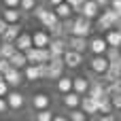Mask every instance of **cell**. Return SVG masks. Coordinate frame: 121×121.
Returning <instances> with one entry per match:
<instances>
[{"instance_id": "cell-39", "label": "cell", "mask_w": 121, "mask_h": 121, "mask_svg": "<svg viewBox=\"0 0 121 121\" xmlns=\"http://www.w3.org/2000/svg\"><path fill=\"white\" fill-rule=\"evenodd\" d=\"M4 6H19V0H2Z\"/></svg>"}, {"instance_id": "cell-41", "label": "cell", "mask_w": 121, "mask_h": 121, "mask_svg": "<svg viewBox=\"0 0 121 121\" xmlns=\"http://www.w3.org/2000/svg\"><path fill=\"white\" fill-rule=\"evenodd\" d=\"M47 2H49L51 6H55V4H60V2H64V0H47Z\"/></svg>"}, {"instance_id": "cell-23", "label": "cell", "mask_w": 121, "mask_h": 121, "mask_svg": "<svg viewBox=\"0 0 121 121\" xmlns=\"http://www.w3.org/2000/svg\"><path fill=\"white\" fill-rule=\"evenodd\" d=\"M72 89H74L77 94L85 96L87 89H89V81H87L85 77H72Z\"/></svg>"}, {"instance_id": "cell-6", "label": "cell", "mask_w": 121, "mask_h": 121, "mask_svg": "<svg viewBox=\"0 0 121 121\" xmlns=\"http://www.w3.org/2000/svg\"><path fill=\"white\" fill-rule=\"evenodd\" d=\"M66 40H68V49H74V51H79V53H85V51L89 49L87 36H74V34H70Z\"/></svg>"}, {"instance_id": "cell-30", "label": "cell", "mask_w": 121, "mask_h": 121, "mask_svg": "<svg viewBox=\"0 0 121 121\" xmlns=\"http://www.w3.org/2000/svg\"><path fill=\"white\" fill-rule=\"evenodd\" d=\"M36 6H38V0H19V9L23 13H32Z\"/></svg>"}, {"instance_id": "cell-38", "label": "cell", "mask_w": 121, "mask_h": 121, "mask_svg": "<svg viewBox=\"0 0 121 121\" xmlns=\"http://www.w3.org/2000/svg\"><path fill=\"white\" fill-rule=\"evenodd\" d=\"M108 4H111V6H113V9H115V11L121 15V0H111Z\"/></svg>"}, {"instance_id": "cell-13", "label": "cell", "mask_w": 121, "mask_h": 121, "mask_svg": "<svg viewBox=\"0 0 121 121\" xmlns=\"http://www.w3.org/2000/svg\"><path fill=\"white\" fill-rule=\"evenodd\" d=\"M79 13L85 15V17H89V19H96V17L100 15V4H98L96 0H85Z\"/></svg>"}, {"instance_id": "cell-31", "label": "cell", "mask_w": 121, "mask_h": 121, "mask_svg": "<svg viewBox=\"0 0 121 121\" xmlns=\"http://www.w3.org/2000/svg\"><path fill=\"white\" fill-rule=\"evenodd\" d=\"M51 119H53V113H51V108L36 111V121H51Z\"/></svg>"}, {"instance_id": "cell-10", "label": "cell", "mask_w": 121, "mask_h": 121, "mask_svg": "<svg viewBox=\"0 0 121 121\" xmlns=\"http://www.w3.org/2000/svg\"><path fill=\"white\" fill-rule=\"evenodd\" d=\"M9 23H21V17H23V11L19 6H4V11L0 13Z\"/></svg>"}, {"instance_id": "cell-42", "label": "cell", "mask_w": 121, "mask_h": 121, "mask_svg": "<svg viewBox=\"0 0 121 121\" xmlns=\"http://www.w3.org/2000/svg\"><path fill=\"white\" fill-rule=\"evenodd\" d=\"M115 28H117V30H119V32H121V19H119V21H117V26H115Z\"/></svg>"}, {"instance_id": "cell-32", "label": "cell", "mask_w": 121, "mask_h": 121, "mask_svg": "<svg viewBox=\"0 0 121 121\" xmlns=\"http://www.w3.org/2000/svg\"><path fill=\"white\" fill-rule=\"evenodd\" d=\"M66 2H68V4H70V6H72V11H74V13H79V11H81V6H83V2H85V0H66Z\"/></svg>"}, {"instance_id": "cell-21", "label": "cell", "mask_w": 121, "mask_h": 121, "mask_svg": "<svg viewBox=\"0 0 121 121\" xmlns=\"http://www.w3.org/2000/svg\"><path fill=\"white\" fill-rule=\"evenodd\" d=\"M104 83H111V81H119L121 79V66H115V64H108L106 72L102 74Z\"/></svg>"}, {"instance_id": "cell-3", "label": "cell", "mask_w": 121, "mask_h": 121, "mask_svg": "<svg viewBox=\"0 0 121 121\" xmlns=\"http://www.w3.org/2000/svg\"><path fill=\"white\" fill-rule=\"evenodd\" d=\"M106 68H108V60H106L104 53H96V55L89 60V70H91V74L102 77V74L106 72Z\"/></svg>"}, {"instance_id": "cell-2", "label": "cell", "mask_w": 121, "mask_h": 121, "mask_svg": "<svg viewBox=\"0 0 121 121\" xmlns=\"http://www.w3.org/2000/svg\"><path fill=\"white\" fill-rule=\"evenodd\" d=\"M119 19H121V15L113 9V6H108L104 13H100V15L96 17V28L102 30V32H106V30H111V28H115Z\"/></svg>"}, {"instance_id": "cell-45", "label": "cell", "mask_w": 121, "mask_h": 121, "mask_svg": "<svg viewBox=\"0 0 121 121\" xmlns=\"http://www.w3.org/2000/svg\"><path fill=\"white\" fill-rule=\"evenodd\" d=\"M38 2H40V0H38Z\"/></svg>"}, {"instance_id": "cell-44", "label": "cell", "mask_w": 121, "mask_h": 121, "mask_svg": "<svg viewBox=\"0 0 121 121\" xmlns=\"http://www.w3.org/2000/svg\"><path fill=\"white\" fill-rule=\"evenodd\" d=\"M119 51H121V45H119Z\"/></svg>"}, {"instance_id": "cell-43", "label": "cell", "mask_w": 121, "mask_h": 121, "mask_svg": "<svg viewBox=\"0 0 121 121\" xmlns=\"http://www.w3.org/2000/svg\"><path fill=\"white\" fill-rule=\"evenodd\" d=\"M119 119H121V111H119Z\"/></svg>"}, {"instance_id": "cell-16", "label": "cell", "mask_w": 121, "mask_h": 121, "mask_svg": "<svg viewBox=\"0 0 121 121\" xmlns=\"http://www.w3.org/2000/svg\"><path fill=\"white\" fill-rule=\"evenodd\" d=\"M106 47H108V45H106V38H104V36H94V38L89 40V49H87V51H91V53L96 55V53H104Z\"/></svg>"}, {"instance_id": "cell-37", "label": "cell", "mask_w": 121, "mask_h": 121, "mask_svg": "<svg viewBox=\"0 0 121 121\" xmlns=\"http://www.w3.org/2000/svg\"><path fill=\"white\" fill-rule=\"evenodd\" d=\"M9 111V104H6V98L0 96V113H6Z\"/></svg>"}, {"instance_id": "cell-36", "label": "cell", "mask_w": 121, "mask_h": 121, "mask_svg": "<svg viewBox=\"0 0 121 121\" xmlns=\"http://www.w3.org/2000/svg\"><path fill=\"white\" fill-rule=\"evenodd\" d=\"M6 28H9V21H6V19L0 15V36L4 34V30H6Z\"/></svg>"}, {"instance_id": "cell-15", "label": "cell", "mask_w": 121, "mask_h": 121, "mask_svg": "<svg viewBox=\"0 0 121 121\" xmlns=\"http://www.w3.org/2000/svg\"><path fill=\"white\" fill-rule=\"evenodd\" d=\"M49 40H51V34H49L47 30H36V32L32 34V45H34V47H47Z\"/></svg>"}, {"instance_id": "cell-28", "label": "cell", "mask_w": 121, "mask_h": 121, "mask_svg": "<svg viewBox=\"0 0 121 121\" xmlns=\"http://www.w3.org/2000/svg\"><path fill=\"white\" fill-rule=\"evenodd\" d=\"M15 51H17L15 43H6V40H2V45H0V55H2V57H6V60H9Z\"/></svg>"}, {"instance_id": "cell-4", "label": "cell", "mask_w": 121, "mask_h": 121, "mask_svg": "<svg viewBox=\"0 0 121 121\" xmlns=\"http://www.w3.org/2000/svg\"><path fill=\"white\" fill-rule=\"evenodd\" d=\"M4 98H6L9 111H21V108L26 106V96H23L21 91H11V89H9V94H6Z\"/></svg>"}, {"instance_id": "cell-14", "label": "cell", "mask_w": 121, "mask_h": 121, "mask_svg": "<svg viewBox=\"0 0 121 121\" xmlns=\"http://www.w3.org/2000/svg\"><path fill=\"white\" fill-rule=\"evenodd\" d=\"M23 79H28V81H40V79H43L40 64H26V68H23Z\"/></svg>"}, {"instance_id": "cell-29", "label": "cell", "mask_w": 121, "mask_h": 121, "mask_svg": "<svg viewBox=\"0 0 121 121\" xmlns=\"http://www.w3.org/2000/svg\"><path fill=\"white\" fill-rule=\"evenodd\" d=\"M68 119H70V121H85V119H87V113H85L81 106H79V108H70Z\"/></svg>"}, {"instance_id": "cell-35", "label": "cell", "mask_w": 121, "mask_h": 121, "mask_svg": "<svg viewBox=\"0 0 121 121\" xmlns=\"http://www.w3.org/2000/svg\"><path fill=\"white\" fill-rule=\"evenodd\" d=\"M9 89H11V87H9V83H6L4 79H0V96H6V94H9Z\"/></svg>"}, {"instance_id": "cell-22", "label": "cell", "mask_w": 121, "mask_h": 121, "mask_svg": "<svg viewBox=\"0 0 121 121\" xmlns=\"http://www.w3.org/2000/svg\"><path fill=\"white\" fill-rule=\"evenodd\" d=\"M53 11H55V15H57L60 19H68V17H72V13H74V11H72V6H70L66 0H64V2H60V4H55V6H53Z\"/></svg>"}, {"instance_id": "cell-20", "label": "cell", "mask_w": 121, "mask_h": 121, "mask_svg": "<svg viewBox=\"0 0 121 121\" xmlns=\"http://www.w3.org/2000/svg\"><path fill=\"white\" fill-rule=\"evenodd\" d=\"M9 62H11V66H13V68H21V70H23V68H26V64H28L26 51H19V49H17V51L9 57Z\"/></svg>"}, {"instance_id": "cell-12", "label": "cell", "mask_w": 121, "mask_h": 121, "mask_svg": "<svg viewBox=\"0 0 121 121\" xmlns=\"http://www.w3.org/2000/svg\"><path fill=\"white\" fill-rule=\"evenodd\" d=\"M32 108L34 111H43V108H49L51 106V98L45 94V91H38V94H34L32 96Z\"/></svg>"}, {"instance_id": "cell-8", "label": "cell", "mask_w": 121, "mask_h": 121, "mask_svg": "<svg viewBox=\"0 0 121 121\" xmlns=\"http://www.w3.org/2000/svg\"><path fill=\"white\" fill-rule=\"evenodd\" d=\"M4 81L9 83V87H19L21 85V81H23V70L21 68H9L6 72H4Z\"/></svg>"}, {"instance_id": "cell-34", "label": "cell", "mask_w": 121, "mask_h": 121, "mask_svg": "<svg viewBox=\"0 0 121 121\" xmlns=\"http://www.w3.org/2000/svg\"><path fill=\"white\" fill-rule=\"evenodd\" d=\"M9 68H11V62H9L6 57H2V55H0V72L4 74V72H6Z\"/></svg>"}, {"instance_id": "cell-18", "label": "cell", "mask_w": 121, "mask_h": 121, "mask_svg": "<svg viewBox=\"0 0 121 121\" xmlns=\"http://www.w3.org/2000/svg\"><path fill=\"white\" fill-rule=\"evenodd\" d=\"M19 32H21V23H9V28L4 30V34L0 38L6 40V43H15V38L19 36Z\"/></svg>"}, {"instance_id": "cell-11", "label": "cell", "mask_w": 121, "mask_h": 121, "mask_svg": "<svg viewBox=\"0 0 121 121\" xmlns=\"http://www.w3.org/2000/svg\"><path fill=\"white\" fill-rule=\"evenodd\" d=\"M62 104L64 108H79L81 106V94H77L74 89H70L68 94H62Z\"/></svg>"}, {"instance_id": "cell-19", "label": "cell", "mask_w": 121, "mask_h": 121, "mask_svg": "<svg viewBox=\"0 0 121 121\" xmlns=\"http://www.w3.org/2000/svg\"><path fill=\"white\" fill-rule=\"evenodd\" d=\"M15 47L19 49V51H28L30 47H32V34H28V32H19V36L15 38Z\"/></svg>"}, {"instance_id": "cell-9", "label": "cell", "mask_w": 121, "mask_h": 121, "mask_svg": "<svg viewBox=\"0 0 121 121\" xmlns=\"http://www.w3.org/2000/svg\"><path fill=\"white\" fill-rule=\"evenodd\" d=\"M36 19H38V21H40V26H43V28H47V30H51V28L60 21V17L55 15V11H49L47 6H45V11H43Z\"/></svg>"}, {"instance_id": "cell-24", "label": "cell", "mask_w": 121, "mask_h": 121, "mask_svg": "<svg viewBox=\"0 0 121 121\" xmlns=\"http://www.w3.org/2000/svg\"><path fill=\"white\" fill-rule=\"evenodd\" d=\"M106 45L108 47H119L121 45V32L117 28H111V30H106Z\"/></svg>"}, {"instance_id": "cell-27", "label": "cell", "mask_w": 121, "mask_h": 121, "mask_svg": "<svg viewBox=\"0 0 121 121\" xmlns=\"http://www.w3.org/2000/svg\"><path fill=\"white\" fill-rule=\"evenodd\" d=\"M96 102H98V113H113L115 111L113 108V102H111V96H102Z\"/></svg>"}, {"instance_id": "cell-40", "label": "cell", "mask_w": 121, "mask_h": 121, "mask_svg": "<svg viewBox=\"0 0 121 121\" xmlns=\"http://www.w3.org/2000/svg\"><path fill=\"white\" fill-rule=\"evenodd\" d=\"M96 2L100 4V9H104V6H108V2H111V0H96Z\"/></svg>"}, {"instance_id": "cell-7", "label": "cell", "mask_w": 121, "mask_h": 121, "mask_svg": "<svg viewBox=\"0 0 121 121\" xmlns=\"http://www.w3.org/2000/svg\"><path fill=\"white\" fill-rule=\"evenodd\" d=\"M62 57H64L66 68H79V66L83 64V53H79V51H74V49H66Z\"/></svg>"}, {"instance_id": "cell-26", "label": "cell", "mask_w": 121, "mask_h": 121, "mask_svg": "<svg viewBox=\"0 0 121 121\" xmlns=\"http://www.w3.org/2000/svg\"><path fill=\"white\" fill-rule=\"evenodd\" d=\"M55 89L60 91V94H68L70 89H72V77H60L57 79V83H55Z\"/></svg>"}, {"instance_id": "cell-17", "label": "cell", "mask_w": 121, "mask_h": 121, "mask_svg": "<svg viewBox=\"0 0 121 121\" xmlns=\"http://www.w3.org/2000/svg\"><path fill=\"white\" fill-rule=\"evenodd\" d=\"M81 108L87 113V117H89V115H96V113H98V102H96L91 96L85 94V96H81Z\"/></svg>"}, {"instance_id": "cell-5", "label": "cell", "mask_w": 121, "mask_h": 121, "mask_svg": "<svg viewBox=\"0 0 121 121\" xmlns=\"http://www.w3.org/2000/svg\"><path fill=\"white\" fill-rule=\"evenodd\" d=\"M49 51H51V57H55V55H64V51L68 49V40L64 38V36H51V40H49Z\"/></svg>"}, {"instance_id": "cell-1", "label": "cell", "mask_w": 121, "mask_h": 121, "mask_svg": "<svg viewBox=\"0 0 121 121\" xmlns=\"http://www.w3.org/2000/svg\"><path fill=\"white\" fill-rule=\"evenodd\" d=\"M64 26H66V32L68 34H74V36H89V32L94 30L91 28V19L85 17V15H81V13L74 19H70V17L64 19Z\"/></svg>"}, {"instance_id": "cell-25", "label": "cell", "mask_w": 121, "mask_h": 121, "mask_svg": "<svg viewBox=\"0 0 121 121\" xmlns=\"http://www.w3.org/2000/svg\"><path fill=\"white\" fill-rule=\"evenodd\" d=\"M104 55H106L108 64H115V66H121V51H119V47H106Z\"/></svg>"}, {"instance_id": "cell-33", "label": "cell", "mask_w": 121, "mask_h": 121, "mask_svg": "<svg viewBox=\"0 0 121 121\" xmlns=\"http://www.w3.org/2000/svg\"><path fill=\"white\" fill-rule=\"evenodd\" d=\"M111 102H113V108H115V111H121V94L111 96Z\"/></svg>"}]
</instances>
